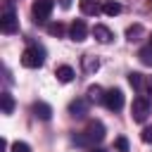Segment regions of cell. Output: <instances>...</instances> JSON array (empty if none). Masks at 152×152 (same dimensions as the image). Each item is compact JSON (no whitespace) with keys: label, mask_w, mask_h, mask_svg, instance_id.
<instances>
[{"label":"cell","mask_w":152,"mask_h":152,"mask_svg":"<svg viewBox=\"0 0 152 152\" xmlns=\"http://www.w3.org/2000/svg\"><path fill=\"white\" fill-rule=\"evenodd\" d=\"M102 138H104V126H102V121L95 119V121H88L83 135H78L76 142H78V145H97Z\"/></svg>","instance_id":"1"},{"label":"cell","mask_w":152,"mask_h":152,"mask_svg":"<svg viewBox=\"0 0 152 152\" xmlns=\"http://www.w3.org/2000/svg\"><path fill=\"white\" fill-rule=\"evenodd\" d=\"M43 62H45V52H43V48H38V45H28V48L21 52V64L28 66V69H38Z\"/></svg>","instance_id":"2"},{"label":"cell","mask_w":152,"mask_h":152,"mask_svg":"<svg viewBox=\"0 0 152 152\" xmlns=\"http://www.w3.org/2000/svg\"><path fill=\"white\" fill-rule=\"evenodd\" d=\"M0 28H2V33H14V31L19 28V19H17V12H14L10 5H5L2 14H0Z\"/></svg>","instance_id":"3"},{"label":"cell","mask_w":152,"mask_h":152,"mask_svg":"<svg viewBox=\"0 0 152 152\" xmlns=\"http://www.w3.org/2000/svg\"><path fill=\"white\" fill-rule=\"evenodd\" d=\"M104 107L112 109V112H119V109L124 107V93H121L119 88L107 90V93H104Z\"/></svg>","instance_id":"4"},{"label":"cell","mask_w":152,"mask_h":152,"mask_svg":"<svg viewBox=\"0 0 152 152\" xmlns=\"http://www.w3.org/2000/svg\"><path fill=\"white\" fill-rule=\"evenodd\" d=\"M147 114H150V102H147L145 97H135L133 104H131V116H133L135 121H145Z\"/></svg>","instance_id":"5"},{"label":"cell","mask_w":152,"mask_h":152,"mask_svg":"<svg viewBox=\"0 0 152 152\" xmlns=\"http://www.w3.org/2000/svg\"><path fill=\"white\" fill-rule=\"evenodd\" d=\"M52 7H55V2H52V0H36V2H33V7H31V12H33L36 21H45V19L50 17Z\"/></svg>","instance_id":"6"},{"label":"cell","mask_w":152,"mask_h":152,"mask_svg":"<svg viewBox=\"0 0 152 152\" xmlns=\"http://www.w3.org/2000/svg\"><path fill=\"white\" fill-rule=\"evenodd\" d=\"M69 114H71L74 119H83V116L88 114V97H86V100H83V97L71 100V102H69Z\"/></svg>","instance_id":"7"},{"label":"cell","mask_w":152,"mask_h":152,"mask_svg":"<svg viewBox=\"0 0 152 152\" xmlns=\"http://www.w3.org/2000/svg\"><path fill=\"white\" fill-rule=\"evenodd\" d=\"M69 36H71V40H76V43L86 40V36H88V26H86V21L76 19V21L69 26Z\"/></svg>","instance_id":"8"},{"label":"cell","mask_w":152,"mask_h":152,"mask_svg":"<svg viewBox=\"0 0 152 152\" xmlns=\"http://www.w3.org/2000/svg\"><path fill=\"white\" fill-rule=\"evenodd\" d=\"M93 36H95V40H100V43H112V38H114V33H112L104 24H95V26H93Z\"/></svg>","instance_id":"9"},{"label":"cell","mask_w":152,"mask_h":152,"mask_svg":"<svg viewBox=\"0 0 152 152\" xmlns=\"http://www.w3.org/2000/svg\"><path fill=\"white\" fill-rule=\"evenodd\" d=\"M33 114L40 119V121H48L50 116H52V107L48 104V102H43V100H38V102H33Z\"/></svg>","instance_id":"10"},{"label":"cell","mask_w":152,"mask_h":152,"mask_svg":"<svg viewBox=\"0 0 152 152\" xmlns=\"http://www.w3.org/2000/svg\"><path fill=\"white\" fill-rule=\"evenodd\" d=\"M81 64H83V71H86V74H95V71L100 69V59H97L95 55H83V57H81Z\"/></svg>","instance_id":"11"},{"label":"cell","mask_w":152,"mask_h":152,"mask_svg":"<svg viewBox=\"0 0 152 152\" xmlns=\"http://www.w3.org/2000/svg\"><path fill=\"white\" fill-rule=\"evenodd\" d=\"M55 76H57L62 83H69V81L74 78V69H71L69 64H59V66H57V71H55Z\"/></svg>","instance_id":"12"},{"label":"cell","mask_w":152,"mask_h":152,"mask_svg":"<svg viewBox=\"0 0 152 152\" xmlns=\"http://www.w3.org/2000/svg\"><path fill=\"white\" fill-rule=\"evenodd\" d=\"M102 10V5L97 0H81V12L83 14H97Z\"/></svg>","instance_id":"13"},{"label":"cell","mask_w":152,"mask_h":152,"mask_svg":"<svg viewBox=\"0 0 152 152\" xmlns=\"http://www.w3.org/2000/svg\"><path fill=\"white\" fill-rule=\"evenodd\" d=\"M102 12H104L107 17H116V14L121 12V5L114 2V0H107V2H102Z\"/></svg>","instance_id":"14"},{"label":"cell","mask_w":152,"mask_h":152,"mask_svg":"<svg viewBox=\"0 0 152 152\" xmlns=\"http://www.w3.org/2000/svg\"><path fill=\"white\" fill-rule=\"evenodd\" d=\"M88 102H104V93L100 86H90L88 88Z\"/></svg>","instance_id":"15"},{"label":"cell","mask_w":152,"mask_h":152,"mask_svg":"<svg viewBox=\"0 0 152 152\" xmlns=\"http://www.w3.org/2000/svg\"><path fill=\"white\" fill-rule=\"evenodd\" d=\"M0 100H2V112H5V114H12V109H14V100H12V95H10V93H2Z\"/></svg>","instance_id":"16"},{"label":"cell","mask_w":152,"mask_h":152,"mask_svg":"<svg viewBox=\"0 0 152 152\" xmlns=\"http://www.w3.org/2000/svg\"><path fill=\"white\" fill-rule=\"evenodd\" d=\"M126 36H128V40H138V36H142V26H140V24L128 26V28H126Z\"/></svg>","instance_id":"17"},{"label":"cell","mask_w":152,"mask_h":152,"mask_svg":"<svg viewBox=\"0 0 152 152\" xmlns=\"http://www.w3.org/2000/svg\"><path fill=\"white\" fill-rule=\"evenodd\" d=\"M138 57H140V62H142V64H152V45H147V48H140Z\"/></svg>","instance_id":"18"},{"label":"cell","mask_w":152,"mask_h":152,"mask_svg":"<svg viewBox=\"0 0 152 152\" xmlns=\"http://www.w3.org/2000/svg\"><path fill=\"white\" fill-rule=\"evenodd\" d=\"M48 33H50V36H62V33H64V26H62V24H50V26H48Z\"/></svg>","instance_id":"19"},{"label":"cell","mask_w":152,"mask_h":152,"mask_svg":"<svg viewBox=\"0 0 152 152\" xmlns=\"http://www.w3.org/2000/svg\"><path fill=\"white\" fill-rule=\"evenodd\" d=\"M114 147H116L119 152H128V140H126V138H116V140H114Z\"/></svg>","instance_id":"20"},{"label":"cell","mask_w":152,"mask_h":152,"mask_svg":"<svg viewBox=\"0 0 152 152\" xmlns=\"http://www.w3.org/2000/svg\"><path fill=\"white\" fill-rule=\"evenodd\" d=\"M12 152H31V147H28V142H21V140H17V142L12 145Z\"/></svg>","instance_id":"21"},{"label":"cell","mask_w":152,"mask_h":152,"mask_svg":"<svg viewBox=\"0 0 152 152\" xmlns=\"http://www.w3.org/2000/svg\"><path fill=\"white\" fill-rule=\"evenodd\" d=\"M128 81H131V86L138 90V88H140V83H142V76H140V74H128Z\"/></svg>","instance_id":"22"},{"label":"cell","mask_w":152,"mask_h":152,"mask_svg":"<svg viewBox=\"0 0 152 152\" xmlns=\"http://www.w3.org/2000/svg\"><path fill=\"white\" fill-rule=\"evenodd\" d=\"M140 138H142V142H152V126H147V128H142V133H140Z\"/></svg>","instance_id":"23"},{"label":"cell","mask_w":152,"mask_h":152,"mask_svg":"<svg viewBox=\"0 0 152 152\" xmlns=\"http://www.w3.org/2000/svg\"><path fill=\"white\" fill-rule=\"evenodd\" d=\"M90 152H104V150H100V147H93V150H90Z\"/></svg>","instance_id":"24"},{"label":"cell","mask_w":152,"mask_h":152,"mask_svg":"<svg viewBox=\"0 0 152 152\" xmlns=\"http://www.w3.org/2000/svg\"><path fill=\"white\" fill-rule=\"evenodd\" d=\"M150 45H152V36H150Z\"/></svg>","instance_id":"25"},{"label":"cell","mask_w":152,"mask_h":152,"mask_svg":"<svg viewBox=\"0 0 152 152\" xmlns=\"http://www.w3.org/2000/svg\"><path fill=\"white\" fill-rule=\"evenodd\" d=\"M10 2H12V0H10Z\"/></svg>","instance_id":"26"}]
</instances>
